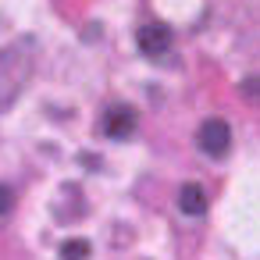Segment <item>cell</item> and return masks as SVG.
Returning a JSON list of instances; mask_svg holds the SVG:
<instances>
[{
    "instance_id": "obj_2",
    "label": "cell",
    "mask_w": 260,
    "mask_h": 260,
    "mask_svg": "<svg viewBox=\"0 0 260 260\" xmlns=\"http://www.w3.org/2000/svg\"><path fill=\"white\" fill-rule=\"evenodd\" d=\"M196 146L207 153V157H224L232 150V125L224 118H207L200 128H196Z\"/></svg>"
},
{
    "instance_id": "obj_7",
    "label": "cell",
    "mask_w": 260,
    "mask_h": 260,
    "mask_svg": "<svg viewBox=\"0 0 260 260\" xmlns=\"http://www.w3.org/2000/svg\"><path fill=\"white\" fill-rule=\"evenodd\" d=\"M11 210H15V189L0 182V217H8Z\"/></svg>"
},
{
    "instance_id": "obj_5",
    "label": "cell",
    "mask_w": 260,
    "mask_h": 260,
    "mask_svg": "<svg viewBox=\"0 0 260 260\" xmlns=\"http://www.w3.org/2000/svg\"><path fill=\"white\" fill-rule=\"evenodd\" d=\"M178 210L185 217H203L207 214V189L200 182H185L178 189Z\"/></svg>"
},
{
    "instance_id": "obj_4",
    "label": "cell",
    "mask_w": 260,
    "mask_h": 260,
    "mask_svg": "<svg viewBox=\"0 0 260 260\" xmlns=\"http://www.w3.org/2000/svg\"><path fill=\"white\" fill-rule=\"evenodd\" d=\"M100 132H104L107 139H114V143L132 139V132H136V111H132L128 104H111V107L100 114Z\"/></svg>"
},
{
    "instance_id": "obj_1",
    "label": "cell",
    "mask_w": 260,
    "mask_h": 260,
    "mask_svg": "<svg viewBox=\"0 0 260 260\" xmlns=\"http://www.w3.org/2000/svg\"><path fill=\"white\" fill-rule=\"evenodd\" d=\"M32 75V40L0 50V111H8Z\"/></svg>"
},
{
    "instance_id": "obj_3",
    "label": "cell",
    "mask_w": 260,
    "mask_h": 260,
    "mask_svg": "<svg viewBox=\"0 0 260 260\" xmlns=\"http://www.w3.org/2000/svg\"><path fill=\"white\" fill-rule=\"evenodd\" d=\"M171 43H175V36H171V29H168L164 22H146V25H139V32H136V47H139V54L150 57V61L168 57Z\"/></svg>"
},
{
    "instance_id": "obj_6",
    "label": "cell",
    "mask_w": 260,
    "mask_h": 260,
    "mask_svg": "<svg viewBox=\"0 0 260 260\" xmlns=\"http://www.w3.org/2000/svg\"><path fill=\"white\" fill-rule=\"evenodd\" d=\"M61 256H89V242L86 239H68L61 246Z\"/></svg>"
}]
</instances>
